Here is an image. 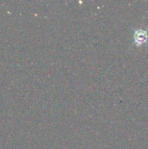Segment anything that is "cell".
Instances as JSON below:
<instances>
[{"mask_svg":"<svg viewBox=\"0 0 148 149\" xmlns=\"http://www.w3.org/2000/svg\"><path fill=\"white\" fill-rule=\"evenodd\" d=\"M134 44L136 45H142L147 43L148 40V32L144 29H135L133 33Z\"/></svg>","mask_w":148,"mask_h":149,"instance_id":"cell-1","label":"cell"}]
</instances>
